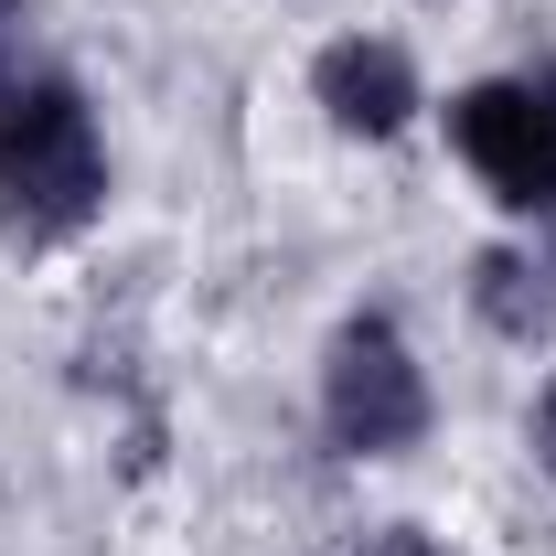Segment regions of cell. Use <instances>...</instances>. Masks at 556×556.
I'll list each match as a JSON object with an SVG mask.
<instances>
[{
	"label": "cell",
	"mask_w": 556,
	"mask_h": 556,
	"mask_svg": "<svg viewBox=\"0 0 556 556\" xmlns=\"http://www.w3.org/2000/svg\"><path fill=\"white\" fill-rule=\"evenodd\" d=\"M321 428L343 439L353 460H396L417 450V428H428V375H417L407 332L386 321V311H364L332 332V364H321Z\"/></svg>",
	"instance_id": "cell-2"
},
{
	"label": "cell",
	"mask_w": 556,
	"mask_h": 556,
	"mask_svg": "<svg viewBox=\"0 0 556 556\" xmlns=\"http://www.w3.org/2000/svg\"><path fill=\"white\" fill-rule=\"evenodd\" d=\"M108 193V150H97V118L65 75H0V225L54 247L75 236Z\"/></svg>",
	"instance_id": "cell-1"
},
{
	"label": "cell",
	"mask_w": 556,
	"mask_h": 556,
	"mask_svg": "<svg viewBox=\"0 0 556 556\" xmlns=\"http://www.w3.org/2000/svg\"><path fill=\"white\" fill-rule=\"evenodd\" d=\"M311 97L332 108V129H353V139H396V129L417 118V65L396 54V43L353 33V43H332V54L311 65Z\"/></svg>",
	"instance_id": "cell-4"
},
{
	"label": "cell",
	"mask_w": 556,
	"mask_h": 556,
	"mask_svg": "<svg viewBox=\"0 0 556 556\" xmlns=\"http://www.w3.org/2000/svg\"><path fill=\"white\" fill-rule=\"evenodd\" d=\"M22 33H33V0H0V75L22 65Z\"/></svg>",
	"instance_id": "cell-7"
},
{
	"label": "cell",
	"mask_w": 556,
	"mask_h": 556,
	"mask_svg": "<svg viewBox=\"0 0 556 556\" xmlns=\"http://www.w3.org/2000/svg\"><path fill=\"white\" fill-rule=\"evenodd\" d=\"M343 556H439V546H428L417 525H375V535H364V546H343Z\"/></svg>",
	"instance_id": "cell-6"
},
{
	"label": "cell",
	"mask_w": 556,
	"mask_h": 556,
	"mask_svg": "<svg viewBox=\"0 0 556 556\" xmlns=\"http://www.w3.org/2000/svg\"><path fill=\"white\" fill-rule=\"evenodd\" d=\"M471 311H482L503 343L556 332V257H535V247H492L482 268H471Z\"/></svg>",
	"instance_id": "cell-5"
},
{
	"label": "cell",
	"mask_w": 556,
	"mask_h": 556,
	"mask_svg": "<svg viewBox=\"0 0 556 556\" xmlns=\"http://www.w3.org/2000/svg\"><path fill=\"white\" fill-rule=\"evenodd\" d=\"M450 139H460V161L492 182V204L556 214V65L460 86L450 97Z\"/></svg>",
	"instance_id": "cell-3"
},
{
	"label": "cell",
	"mask_w": 556,
	"mask_h": 556,
	"mask_svg": "<svg viewBox=\"0 0 556 556\" xmlns=\"http://www.w3.org/2000/svg\"><path fill=\"white\" fill-rule=\"evenodd\" d=\"M535 460L556 471V375H546V396H535Z\"/></svg>",
	"instance_id": "cell-8"
}]
</instances>
